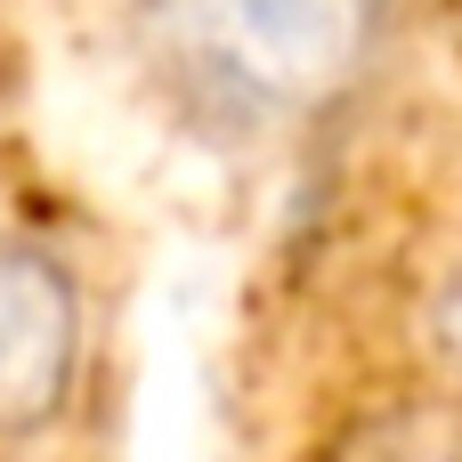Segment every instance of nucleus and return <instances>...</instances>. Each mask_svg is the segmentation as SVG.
Segmentation results:
<instances>
[{
    "label": "nucleus",
    "instance_id": "obj_2",
    "mask_svg": "<svg viewBox=\"0 0 462 462\" xmlns=\"http://www.w3.org/2000/svg\"><path fill=\"white\" fill-rule=\"evenodd\" d=\"M81 374V292L41 252L0 236V439L65 414Z\"/></svg>",
    "mask_w": 462,
    "mask_h": 462
},
{
    "label": "nucleus",
    "instance_id": "obj_3",
    "mask_svg": "<svg viewBox=\"0 0 462 462\" xmlns=\"http://www.w3.org/2000/svg\"><path fill=\"white\" fill-rule=\"evenodd\" d=\"M341 462H462V406H406L390 422H365Z\"/></svg>",
    "mask_w": 462,
    "mask_h": 462
},
{
    "label": "nucleus",
    "instance_id": "obj_1",
    "mask_svg": "<svg viewBox=\"0 0 462 462\" xmlns=\"http://www.w3.org/2000/svg\"><path fill=\"white\" fill-rule=\"evenodd\" d=\"M390 0H138L154 81L211 130H300L357 97Z\"/></svg>",
    "mask_w": 462,
    "mask_h": 462
}]
</instances>
